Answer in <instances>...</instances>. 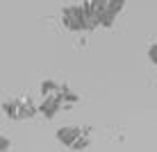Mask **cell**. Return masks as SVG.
Segmentation results:
<instances>
[{
    "mask_svg": "<svg viewBox=\"0 0 157 152\" xmlns=\"http://www.w3.org/2000/svg\"><path fill=\"white\" fill-rule=\"evenodd\" d=\"M9 148H12V141L0 134V152H5V150H9Z\"/></svg>",
    "mask_w": 157,
    "mask_h": 152,
    "instance_id": "9c48e42d",
    "label": "cell"
},
{
    "mask_svg": "<svg viewBox=\"0 0 157 152\" xmlns=\"http://www.w3.org/2000/svg\"><path fill=\"white\" fill-rule=\"evenodd\" d=\"M2 111L9 120H18V113H16V102L9 100V102H2Z\"/></svg>",
    "mask_w": 157,
    "mask_h": 152,
    "instance_id": "52a82bcc",
    "label": "cell"
},
{
    "mask_svg": "<svg viewBox=\"0 0 157 152\" xmlns=\"http://www.w3.org/2000/svg\"><path fill=\"white\" fill-rule=\"evenodd\" d=\"M62 23L68 32H84V23H82V9L78 5H66L62 12Z\"/></svg>",
    "mask_w": 157,
    "mask_h": 152,
    "instance_id": "3957f363",
    "label": "cell"
},
{
    "mask_svg": "<svg viewBox=\"0 0 157 152\" xmlns=\"http://www.w3.org/2000/svg\"><path fill=\"white\" fill-rule=\"evenodd\" d=\"M148 59L153 66H157V43H153V46L148 48Z\"/></svg>",
    "mask_w": 157,
    "mask_h": 152,
    "instance_id": "ba28073f",
    "label": "cell"
},
{
    "mask_svg": "<svg viewBox=\"0 0 157 152\" xmlns=\"http://www.w3.org/2000/svg\"><path fill=\"white\" fill-rule=\"evenodd\" d=\"M36 109L43 118H48V120H52V118L57 116L59 111L64 109V100H62V91H57V93H50V95H43V100L36 105Z\"/></svg>",
    "mask_w": 157,
    "mask_h": 152,
    "instance_id": "7a4b0ae2",
    "label": "cell"
},
{
    "mask_svg": "<svg viewBox=\"0 0 157 152\" xmlns=\"http://www.w3.org/2000/svg\"><path fill=\"white\" fill-rule=\"evenodd\" d=\"M57 91H62V84L55 82V80H43L41 86H39L41 98H43V95H50V93H57Z\"/></svg>",
    "mask_w": 157,
    "mask_h": 152,
    "instance_id": "8992f818",
    "label": "cell"
},
{
    "mask_svg": "<svg viewBox=\"0 0 157 152\" xmlns=\"http://www.w3.org/2000/svg\"><path fill=\"white\" fill-rule=\"evenodd\" d=\"M84 129H86V127H59L55 136H57V141L64 145V148H71V145H73V141L78 139L80 134L84 132Z\"/></svg>",
    "mask_w": 157,
    "mask_h": 152,
    "instance_id": "5b68a950",
    "label": "cell"
},
{
    "mask_svg": "<svg viewBox=\"0 0 157 152\" xmlns=\"http://www.w3.org/2000/svg\"><path fill=\"white\" fill-rule=\"evenodd\" d=\"M16 113H18V120H28V118H34L36 113H39V109H36V105L32 102L30 95H21L16 98Z\"/></svg>",
    "mask_w": 157,
    "mask_h": 152,
    "instance_id": "277c9868",
    "label": "cell"
},
{
    "mask_svg": "<svg viewBox=\"0 0 157 152\" xmlns=\"http://www.w3.org/2000/svg\"><path fill=\"white\" fill-rule=\"evenodd\" d=\"M89 7L96 14L100 28H112L125 7V0H89Z\"/></svg>",
    "mask_w": 157,
    "mask_h": 152,
    "instance_id": "6da1fadb",
    "label": "cell"
}]
</instances>
